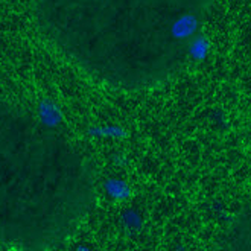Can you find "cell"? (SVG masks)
<instances>
[{
	"label": "cell",
	"instance_id": "1",
	"mask_svg": "<svg viewBox=\"0 0 251 251\" xmlns=\"http://www.w3.org/2000/svg\"><path fill=\"white\" fill-rule=\"evenodd\" d=\"M92 198L85 163L70 143L35 114L0 105V250L61 247Z\"/></svg>",
	"mask_w": 251,
	"mask_h": 251
},
{
	"label": "cell",
	"instance_id": "2",
	"mask_svg": "<svg viewBox=\"0 0 251 251\" xmlns=\"http://www.w3.org/2000/svg\"><path fill=\"white\" fill-rule=\"evenodd\" d=\"M63 9L53 23L60 48L116 84H150L186 60L195 16L187 9ZM82 6V3H81Z\"/></svg>",
	"mask_w": 251,
	"mask_h": 251
}]
</instances>
